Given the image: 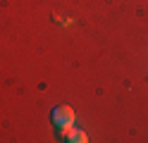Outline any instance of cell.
<instances>
[{
  "label": "cell",
  "mask_w": 148,
  "mask_h": 143,
  "mask_svg": "<svg viewBox=\"0 0 148 143\" xmlns=\"http://www.w3.org/2000/svg\"><path fill=\"white\" fill-rule=\"evenodd\" d=\"M64 138H67L69 143H86V141H88V136H86V133L81 131V129H69Z\"/></svg>",
  "instance_id": "cell-2"
},
{
  "label": "cell",
  "mask_w": 148,
  "mask_h": 143,
  "mask_svg": "<svg viewBox=\"0 0 148 143\" xmlns=\"http://www.w3.org/2000/svg\"><path fill=\"white\" fill-rule=\"evenodd\" d=\"M50 119L58 129H64V127H74V119H77V114L69 105H58L53 112H50Z\"/></svg>",
  "instance_id": "cell-1"
}]
</instances>
